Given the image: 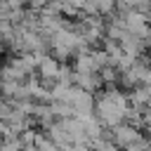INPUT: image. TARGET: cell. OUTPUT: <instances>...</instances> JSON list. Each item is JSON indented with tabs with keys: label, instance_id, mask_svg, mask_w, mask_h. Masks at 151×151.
Instances as JSON below:
<instances>
[{
	"label": "cell",
	"instance_id": "5b68a950",
	"mask_svg": "<svg viewBox=\"0 0 151 151\" xmlns=\"http://www.w3.org/2000/svg\"><path fill=\"white\" fill-rule=\"evenodd\" d=\"M2 2H5V0H2Z\"/></svg>",
	"mask_w": 151,
	"mask_h": 151
},
{
	"label": "cell",
	"instance_id": "7a4b0ae2",
	"mask_svg": "<svg viewBox=\"0 0 151 151\" xmlns=\"http://www.w3.org/2000/svg\"><path fill=\"white\" fill-rule=\"evenodd\" d=\"M109 139H111L118 149H130L132 144H137V142L142 139V134H139V130H137L134 125H130V123H120V125H116V127L111 130Z\"/></svg>",
	"mask_w": 151,
	"mask_h": 151
},
{
	"label": "cell",
	"instance_id": "3957f363",
	"mask_svg": "<svg viewBox=\"0 0 151 151\" xmlns=\"http://www.w3.org/2000/svg\"><path fill=\"white\" fill-rule=\"evenodd\" d=\"M26 2H28V5L33 7V9H42V7H45V5L50 2V0H26Z\"/></svg>",
	"mask_w": 151,
	"mask_h": 151
},
{
	"label": "cell",
	"instance_id": "277c9868",
	"mask_svg": "<svg viewBox=\"0 0 151 151\" xmlns=\"http://www.w3.org/2000/svg\"><path fill=\"white\" fill-rule=\"evenodd\" d=\"M92 151H94V149H92Z\"/></svg>",
	"mask_w": 151,
	"mask_h": 151
},
{
	"label": "cell",
	"instance_id": "6da1fadb",
	"mask_svg": "<svg viewBox=\"0 0 151 151\" xmlns=\"http://www.w3.org/2000/svg\"><path fill=\"white\" fill-rule=\"evenodd\" d=\"M127 111H130V99L118 90H106L94 101V116L99 118L101 125L111 130L127 118Z\"/></svg>",
	"mask_w": 151,
	"mask_h": 151
}]
</instances>
